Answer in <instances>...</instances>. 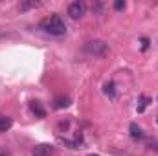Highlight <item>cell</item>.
Masks as SVG:
<instances>
[{
    "label": "cell",
    "instance_id": "7",
    "mask_svg": "<svg viewBox=\"0 0 158 156\" xmlns=\"http://www.w3.org/2000/svg\"><path fill=\"white\" fill-rule=\"evenodd\" d=\"M11 125H13L11 117L0 116V132H6V130H9V129H11Z\"/></svg>",
    "mask_w": 158,
    "mask_h": 156
},
{
    "label": "cell",
    "instance_id": "9",
    "mask_svg": "<svg viewBox=\"0 0 158 156\" xmlns=\"http://www.w3.org/2000/svg\"><path fill=\"white\" fill-rule=\"evenodd\" d=\"M70 105V99L68 97H57L55 101H53V107L55 109H66Z\"/></svg>",
    "mask_w": 158,
    "mask_h": 156
},
{
    "label": "cell",
    "instance_id": "10",
    "mask_svg": "<svg viewBox=\"0 0 158 156\" xmlns=\"http://www.w3.org/2000/svg\"><path fill=\"white\" fill-rule=\"evenodd\" d=\"M39 6H40V2H33V0H31V2H22V4L19 6V9H20V11H28V9L39 7Z\"/></svg>",
    "mask_w": 158,
    "mask_h": 156
},
{
    "label": "cell",
    "instance_id": "11",
    "mask_svg": "<svg viewBox=\"0 0 158 156\" xmlns=\"http://www.w3.org/2000/svg\"><path fill=\"white\" fill-rule=\"evenodd\" d=\"M147 105H149V97H145V96H143V97L140 99V105H138V112H143Z\"/></svg>",
    "mask_w": 158,
    "mask_h": 156
},
{
    "label": "cell",
    "instance_id": "2",
    "mask_svg": "<svg viewBox=\"0 0 158 156\" xmlns=\"http://www.w3.org/2000/svg\"><path fill=\"white\" fill-rule=\"evenodd\" d=\"M85 51L96 57H105L109 53V44L105 40H90L85 44Z\"/></svg>",
    "mask_w": 158,
    "mask_h": 156
},
{
    "label": "cell",
    "instance_id": "3",
    "mask_svg": "<svg viewBox=\"0 0 158 156\" xmlns=\"http://www.w3.org/2000/svg\"><path fill=\"white\" fill-rule=\"evenodd\" d=\"M85 11H86V7H85V4L79 2V0L72 2V4L68 6V15H70L72 18H81V17L85 15Z\"/></svg>",
    "mask_w": 158,
    "mask_h": 156
},
{
    "label": "cell",
    "instance_id": "17",
    "mask_svg": "<svg viewBox=\"0 0 158 156\" xmlns=\"http://www.w3.org/2000/svg\"><path fill=\"white\" fill-rule=\"evenodd\" d=\"M90 156H98V154H90Z\"/></svg>",
    "mask_w": 158,
    "mask_h": 156
},
{
    "label": "cell",
    "instance_id": "16",
    "mask_svg": "<svg viewBox=\"0 0 158 156\" xmlns=\"http://www.w3.org/2000/svg\"><path fill=\"white\" fill-rule=\"evenodd\" d=\"M0 39H2V30H0Z\"/></svg>",
    "mask_w": 158,
    "mask_h": 156
},
{
    "label": "cell",
    "instance_id": "8",
    "mask_svg": "<svg viewBox=\"0 0 158 156\" xmlns=\"http://www.w3.org/2000/svg\"><path fill=\"white\" fill-rule=\"evenodd\" d=\"M103 92H105L109 97H112V99H114V97H116V84H114V83H107V84H105V88H103Z\"/></svg>",
    "mask_w": 158,
    "mask_h": 156
},
{
    "label": "cell",
    "instance_id": "14",
    "mask_svg": "<svg viewBox=\"0 0 158 156\" xmlns=\"http://www.w3.org/2000/svg\"><path fill=\"white\" fill-rule=\"evenodd\" d=\"M0 156H11V154H9V151H6V149H0Z\"/></svg>",
    "mask_w": 158,
    "mask_h": 156
},
{
    "label": "cell",
    "instance_id": "5",
    "mask_svg": "<svg viewBox=\"0 0 158 156\" xmlns=\"http://www.w3.org/2000/svg\"><path fill=\"white\" fill-rule=\"evenodd\" d=\"M52 154V147L50 145H46V143H40L35 147V151H33V156H50Z\"/></svg>",
    "mask_w": 158,
    "mask_h": 156
},
{
    "label": "cell",
    "instance_id": "4",
    "mask_svg": "<svg viewBox=\"0 0 158 156\" xmlns=\"http://www.w3.org/2000/svg\"><path fill=\"white\" fill-rule=\"evenodd\" d=\"M30 109H31V112H33L37 117H44L46 116V110L42 109L40 101H31V103H30Z\"/></svg>",
    "mask_w": 158,
    "mask_h": 156
},
{
    "label": "cell",
    "instance_id": "13",
    "mask_svg": "<svg viewBox=\"0 0 158 156\" xmlns=\"http://www.w3.org/2000/svg\"><path fill=\"white\" fill-rule=\"evenodd\" d=\"M147 48H149V39L143 37V39H142V50H147Z\"/></svg>",
    "mask_w": 158,
    "mask_h": 156
},
{
    "label": "cell",
    "instance_id": "1",
    "mask_svg": "<svg viewBox=\"0 0 158 156\" xmlns=\"http://www.w3.org/2000/svg\"><path fill=\"white\" fill-rule=\"evenodd\" d=\"M40 28H42L46 33L55 35V37L66 33V24H64V20H63L59 15H52V17H48L46 20H42V22H40Z\"/></svg>",
    "mask_w": 158,
    "mask_h": 156
},
{
    "label": "cell",
    "instance_id": "6",
    "mask_svg": "<svg viewBox=\"0 0 158 156\" xmlns=\"http://www.w3.org/2000/svg\"><path fill=\"white\" fill-rule=\"evenodd\" d=\"M129 130H131V136H132L134 140H140V138H143V132H142V129L138 127V123H131Z\"/></svg>",
    "mask_w": 158,
    "mask_h": 156
},
{
    "label": "cell",
    "instance_id": "15",
    "mask_svg": "<svg viewBox=\"0 0 158 156\" xmlns=\"http://www.w3.org/2000/svg\"><path fill=\"white\" fill-rule=\"evenodd\" d=\"M149 147H151V149H153V151H158V142H155V143H151V145H149Z\"/></svg>",
    "mask_w": 158,
    "mask_h": 156
},
{
    "label": "cell",
    "instance_id": "12",
    "mask_svg": "<svg viewBox=\"0 0 158 156\" xmlns=\"http://www.w3.org/2000/svg\"><path fill=\"white\" fill-rule=\"evenodd\" d=\"M114 9H116V11L125 9V0H116V2H114Z\"/></svg>",
    "mask_w": 158,
    "mask_h": 156
},
{
    "label": "cell",
    "instance_id": "18",
    "mask_svg": "<svg viewBox=\"0 0 158 156\" xmlns=\"http://www.w3.org/2000/svg\"><path fill=\"white\" fill-rule=\"evenodd\" d=\"M156 121H158V117H156Z\"/></svg>",
    "mask_w": 158,
    "mask_h": 156
}]
</instances>
